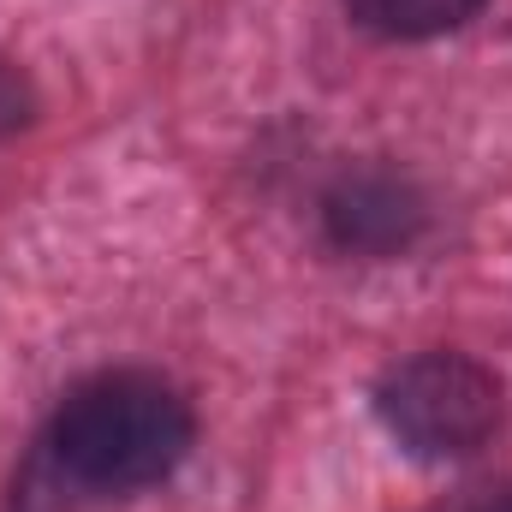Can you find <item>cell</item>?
<instances>
[{
  "instance_id": "obj_1",
  "label": "cell",
  "mask_w": 512,
  "mask_h": 512,
  "mask_svg": "<svg viewBox=\"0 0 512 512\" xmlns=\"http://www.w3.org/2000/svg\"><path fill=\"white\" fill-rule=\"evenodd\" d=\"M191 441V399L149 370H102L78 382L48 423V453L60 477L96 495H137L167 483Z\"/></svg>"
},
{
  "instance_id": "obj_2",
  "label": "cell",
  "mask_w": 512,
  "mask_h": 512,
  "mask_svg": "<svg viewBox=\"0 0 512 512\" xmlns=\"http://www.w3.org/2000/svg\"><path fill=\"white\" fill-rule=\"evenodd\" d=\"M376 417L411 459L453 465L495 441V429L507 417V387L483 358L435 346V352H417V358L382 370Z\"/></svg>"
},
{
  "instance_id": "obj_3",
  "label": "cell",
  "mask_w": 512,
  "mask_h": 512,
  "mask_svg": "<svg viewBox=\"0 0 512 512\" xmlns=\"http://www.w3.org/2000/svg\"><path fill=\"white\" fill-rule=\"evenodd\" d=\"M316 221L340 256L387 262V256H405L429 233V197L393 161H352L322 185Z\"/></svg>"
},
{
  "instance_id": "obj_4",
  "label": "cell",
  "mask_w": 512,
  "mask_h": 512,
  "mask_svg": "<svg viewBox=\"0 0 512 512\" xmlns=\"http://www.w3.org/2000/svg\"><path fill=\"white\" fill-rule=\"evenodd\" d=\"M346 18L387 42H429L447 30H465L489 0H340Z\"/></svg>"
},
{
  "instance_id": "obj_5",
  "label": "cell",
  "mask_w": 512,
  "mask_h": 512,
  "mask_svg": "<svg viewBox=\"0 0 512 512\" xmlns=\"http://www.w3.org/2000/svg\"><path fill=\"white\" fill-rule=\"evenodd\" d=\"M30 120H36V90L12 60H0V143H12Z\"/></svg>"
},
{
  "instance_id": "obj_6",
  "label": "cell",
  "mask_w": 512,
  "mask_h": 512,
  "mask_svg": "<svg viewBox=\"0 0 512 512\" xmlns=\"http://www.w3.org/2000/svg\"><path fill=\"white\" fill-rule=\"evenodd\" d=\"M471 512H512V495H501V501H483V507H471Z\"/></svg>"
}]
</instances>
